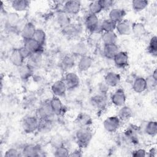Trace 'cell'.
Here are the masks:
<instances>
[{"instance_id": "47", "label": "cell", "mask_w": 157, "mask_h": 157, "mask_svg": "<svg viewBox=\"0 0 157 157\" xmlns=\"http://www.w3.org/2000/svg\"><path fill=\"white\" fill-rule=\"evenodd\" d=\"M102 8V10L110 9L113 4V1L112 0H101L99 1Z\"/></svg>"}, {"instance_id": "14", "label": "cell", "mask_w": 157, "mask_h": 157, "mask_svg": "<svg viewBox=\"0 0 157 157\" xmlns=\"http://www.w3.org/2000/svg\"><path fill=\"white\" fill-rule=\"evenodd\" d=\"M113 59L116 66L119 68H124L126 67L129 63V56L128 53L122 51H119Z\"/></svg>"}, {"instance_id": "17", "label": "cell", "mask_w": 157, "mask_h": 157, "mask_svg": "<svg viewBox=\"0 0 157 157\" xmlns=\"http://www.w3.org/2000/svg\"><path fill=\"white\" fill-rule=\"evenodd\" d=\"M126 14V11L121 8L112 9L109 13V18L115 23H118L124 20Z\"/></svg>"}, {"instance_id": "46", "label": "cell", "mask_w": 157, "mask_h": 157, "mask_svg": "<svg viewBox=\"0 0 157 157\" xmlns=\"http://www.w3.org/2000/svg\"><path fill=\"white\" fill-rule=\"evenodd\" d=\"M20 156H21V151L15 148L8 149L4 153V157H18Z\"/></svg>"}, {"instance_id": "27", "label": "cell", "mask_w": 157, "mask_h": 157, "mask_svg": "<svg viewBox=\"0 0 157 157\" xmlns=\"http://www.w3.org/2000/svg\"><path fill=\"white\" fill-rule=\"evenodd\" d=\"M133 112L131 107L126 105L121 107L118 110L117 117L119 118L121 121H127L132 117Z\"/></svg>"}, {"instance_id": "13", "label": "cell", "mask_w": 157, "mask_h": 157, "mask_svg": "<svg viewBox=\"0 0 157 157\" xmlns=\"http://www.w3.org/2000/svg\"><path fill=\"white\" fill-rule=\"evenodd\" d=\"M115 29L120 35L128 36L132 33V24L129 21L123 20L117 23Z\"/></svg>"}, {"instance_id": "49", "label": "cell", "mask_w": 157, "mask_h": 157, "mask_svg": "<svg viewBox=\"0 0 157 157\" xmlns=\"http://www.w3.org/2000/svg\"><path fill=\"white\" fill-rule=\"evenodd\" d=\"M147 152L143 148H139L137 149L136 150H134L132 153V156L137 157V156H141V157H144V156H147Z\"/></svg>"}, {"instance_id": "19", "label": "cell", "mask_w": 157, "mask_h": 157, "mask_svg": "<svg viewBox=\"0 0 157 157\" xmlns=\"http://www.w3.org/2000/svg\"><path fill=\"white\" fill-rule=\"evenodd\" d=\"M36 30L34 25L31 22H27L23 26L21 30V35L23 40L31 39Z\"/></svg>"}, {"instance_id": "29", "label": "cell", "mask_w": 157, "mask_h": 157, "mask_svg": "<svg viewBox=\"0 0 157 157\" xmlns=\"http://www.w3.org/2000/svg\"><path fill=\"white\" fill-rule=\"evenodd\" d=\"M56 20L57 23L63 29L65 28L71 24V18L69 15L65 12H60L56 16Z\"/></svg>"}, {"instance_id": "10", "label": "cell", "mask_w": 157, "mask_h": 157, "mask_svg": "<svg viewBox=\"0 0 157 157\" xmlns=\"http://www.w3.org/2000/svg\"><path fill=\"white\" fill-rule=\"evenodd\" d=\"M110 100L112 103L117 107L124 105L126 101V96L124 90L121 88L117 89L111 96Z\"/></svg>"}, {"instance_id": "40", "label": "cell", "mask_w": 157, "mask_h": 157, "mask_svg": "<svg viewBox=\"0 0 157 157\" xmlns=\"http://www.w3.org/2000/svg\"><path fill=\"white\" fill-rule=\"evenodd\" d=\"M132 7L136 12H140L145 9L148 4V1L146 0H134L132 1Z\"/></svg>"}, {"instance_id": "43", "label": "cell", "mask_w": 157, "mask_h": 157, "mask_svg": "<svg viewBox=\"0 0 157 157\" xmlns=\"http://www.w3.org/2000/svg\"><path fill=\"white\" fill-rule=\"evenodd\" d=\"M69 149L64 145L55 148L53 155L56 157H64L69 156Z\"/></svg>"}, {"instance_id": "52", "label": "cell", "mask_w": 157, "mask_h": 157, "mask_svg": "<svg viewBox=\"0 0 157 157\" xmlns=\"http://www.w3.org/2000/svg\"><path fill=\"white\" fill-rule=\"evenodd\" d=\"M151 76H152L155 80H157V70H156V69H155V70L153 71L152 74H151Z\"/></svg>"}, {"instance_id": "42", "label": "cell", "mask_w": 157, "mask_h": 157, "mask_svg": "<svg viewBox=\"0 0 157 157\" xmlns=\"http://www.w3.org/2000/svg\"><path fill=\"white\" fill-rule=\"evenodd\" d=\"M33 38L37 42H38L39 44L44 45L46 40L45 32L42 29H36Z\"/></svg>"}, {"instance_id": "22", "label": "cell", "mask_w": 157, "mask_h": 157, "mask_svg": "<svg viewBox=\"0 0 157 157\" xmlns=\"http://www.w3.org/2000/svg\"><path fill=\"white\" fill-rule=\"evenodd\" d=\"M54 126L53 119H39L37 131L42 134L50 132Z\"/></svg>"}, {"instance_id": "36", "label": "cell", "mask_w": 157, "mask_h": 157, "mask_svg": "<svg viewBox=\"0 0 157 157\" xmlns=\"http://www.w3.org/2000/svg\"><path fill=\"white\" fill-rule=\"evenodd\" d=\"M145 28L142 23L136 22L132 24V33H133L136 36L140 37L145 34Z\"/></svg>"}, {"instance_id": "2", "label": "cell", "mask_w": 157, "mask_h": 157, "mask_svg": "<svg viewBox=\"0 0 157 157\" xmlns=\"http://www.w3.org/2000/svg\"><path fill=\"white\" fill-rule=\"evenodd\" d=\"M39 118L37 115H29L25 117L21 121V127L26 134H32L37 131Z\"/></svg>"}, {"instance_id": "51", "label": "cell", "mask_w": 157, "mask_h": 157, "mask_svg": "<svg viewBox=\"0 0 157 157\" xmlns=\"http://www.w3.org/2000/svg\"><path fill=\"white\" fill-rule=\"evenodd\" d=\"M156 155V148L155 147L150 148L148 153H147V156H155Z\"/></svg>"}, {"instance_id": "12", "label": "cell", "mask_w": 157, "mask_h": 157, "mask_svg": "<svg viewBox=\"0 0 157 157\" xmlns=\"http://www.w3.org/2000/svg\"><path fill=\"white\" fill-rule=\"evenodd\" d=\"M67 90L64 80H57L51 86V91L54 96L59 98L63 96L66 94Z\"/></svg>"}, {"instance_id": "3", "label": "cell", "mask_w": 157, "mask_h": 157, "mask_svg": "<svg viewBox=\"0 0 157 157\" xmlns=\"http://www.w3.org/2000/svg\"><path fill=\"white\" fill-rule=\"evenodd\" d=\"M36 115L39 119H53L55 115L49 101H45L37 109Z\"/></svg>"}, {"instance_id": "21", "label": "cell", "mask_w": 157, "mask_h": 157, "mask_svg": "<svg viewBox=\"0 0 157 157\" xmlns=\"http://www.w3.org/2000/svg\"><path fill=\"white\" fill-rule=\"evenodd\" d=\"M93 63V59L90 56L86 55L81 56L77 64L78 71L84 72L88 70L91 67Z\"/></svg>"}, {"instance_id": "34", "label": "cell", "mask_w": 157, "mask_h": 157, "mask_svg": "<svg viewBox=\"0 0 157 157\" xmlns=\"http://www.w3.org/2000/svg\"><path fill=\"white\" fill-rule=\"evenodd\" d=\"M19 75L21 79L25 80L29 78L33 74V69L27 64H23L21 66L19 67Z\"/></svg>"}, {"instance_id": "6", "label": "cell", "mask_w": 157, "mask_h": 157, "mask_svg": "<svg viewBox=\"0 0 157 157\" xmlns=\"http://www.w3.org/2000/svg\"><path fill=\"white\" fill-rule=\"evenodd\" d=\"M121 121L117 116H110L104 120L103 126L109 132H115L120 128Z\"/></svg>"}, {"instance_id": "32", "label": "cell", "mask_w": 157, "mask_h": 157, "mask_svg": "<svg viewBox=\"0 0 157 157\" xmlns=\"http://www.w3.org/2000/svg\"><path fill=\"white\" fill-rule=\"evenodd\" d=\"M6 22L10 27H17L20 22V17L16 12H10L6 16Z\"/></svg>"}, {"instance_id": "11", "label": "cell", "mask_w": 157, "mask_h": 157, "mask_svg": "<svg viewBox=\"0 0 157 157\" xmlns=\"http://www.w3.org/2000/svg\"><path fill=\"white\" fill-rule=\"evenodd\" d=\"M138 137V130L133 126L129 127L124 132V138L129 144H137L139 142Z\"/></svg>"}, {"instance_id": "45", "label": "cell", "mask_w": 157, "mask_h": 157, "mask_svg": "<svg viewBox=\"0 0 157 157\" xmlns=\"http://www.w3.org/2000/svg\"><path fill=\"white\" fill-rule=\"evenodd\" d=\"M63 142H64V141H63L62 137L58 135L54 136L51 140V144L53 147L54 148H56L60 146L64 145V144Z\"/></svg>"}, {"instance_id": "9", "label": "cell", "mask_w": 157, "mask_h": 157, "mask_svg": "<svg viewBox=\"0 0 157 157\" xmlns=\"http://www.w3.org/2000/svg\"><path fill=\"white\" fill-rule=\"evenodd\" d=\"M64 12L70 15H77L81 9V2L77 0L66 1L63 5Z\"/></svg>"}, {"instance_id": "23", "label": "cell", "mask_w": 157, "mask_h": 157, "mask_svg": "<svg viewBox=\"0 0 157 157\" xmlns=\"http://www.w3.org/2000/svg\"><path fill=\"white\" fill-rule=\"evenodd\" d=\"M42 61V52L32 53L30 56L28 58V63L33 69L39 67Z\"/></svg>"}, {"instance_id": "16", "label": "cell", "mask_w": 157, "mask_h": 157, "mask_svg": "<svg viewBox=\"0 0 157 157\" xmlns=\"http://www.w3.org/2000/svg\"><path fill=\"white\" fill-rule=\"evenodd\" d=\"M121 81V77L120 74L115 72H109L104 77V82L110 87H115L119 85Z\"/></svg>"}, {"instance_id": "48", "label": "cell", "mask_w": 157, "mask_h": 157, "mask_svg": "<svg viewBox=\"0 0 157 157\" xmlns=\"http://www.w3.org/2000/svg\"><path fill=\"white\" fill-rule=\"evenodd\" d=\"M18 51H19V52H20V53L21 54V55L22 56V57L25 59H28L29 56H30V55H31V53L29 51V50L28 49H27L25 46H22V47H20L19 48H18Z\"/></svg>"}, {"instance_id": "41", "label": "cell", "mask_w": 157, "mask_h": 157, "mask_svg": "<svg viewBox=\"0 0 157 157\" xmlns=\"http://www.w3.org/2000/svg\"><path fill=\"white\" fill-rule=\"evenodd\" d=\"M88 9L90 11V13L94 15L99 13L102 10V8L99 1L91 2L88 6Z\"/></svg>"}, {"instance_id": "18", "label": "cell", "mask_w": 157, "mask_h": 157, "mask_svg": "<svg viewBox=\"0 0 157 157\" xmlns=\"http://www.w3.org/2000/svg\"><path fill=\"white\" fill-rule=\"evenodd\" d=\"M23 46H25L32 53L38 52H43V45L34 40L33 38L23 40Z\"/></svg>"}, {"instance_id": "31", "label": "cell", "mask_w": 157, "mask_h": 157, "mask_svg": "<svg viewBox=\"0 0 157 157\" xmlns=\"http://www.w3.org/2000/svg\"><path fill=\"white\" fill-rule=\"evenodd\" d=\"M65 34L69 36H75L81 32L82 28L78 24H70L69 26L63 29Z\"/></svg>"}, {"instance_id": "28", "label": "cell", "mask_w": 157, "mask_h": 157, "mask_svg": "<svg viewBox=\"0 0 157 157\" xmlns=\"http://www.w3.org/2000/svg\"><path fill=\"white\" fill-rule=\"evenodd\" d=\"M30 2L26 0H13L11 6L13 9L17 12H23L28 9Z\"/></svg>"}, {"instance_id": "4", "label": "cell", "mask_w": 157, "mask_h": 157, "mask_svg": "<svg viewBox=\"0 0 157 157\" xmlns=\"http://www.w3.org/2000/svg\"><path fill=\"white\" fill-rule=\"evenodd\" d=\"M86 28L90 33H99L102 31L100 22L97 15L90 13L86 17L85 20Z\"/></svg>"}, {"instance_id": "8", "label": "cell", "mask_w": 157, "mask_h": 157, "mask_svg": "<svg viewBox=\"0 0 157 157\" xmlns=\"http://www.w3.org/2000/svg\"><path fill=\"white\" fill-rule=\"evenodd\" d=\"M67 90H72L77 88L80 85V78L75 72H70L67 73L64 78Z\"/></svg>"}, {"instance_id": "50", "label": "cell", "mask_w": 157, "mask_h": 157, "mask_svg": "<svg viewBox=\"0 0 157 157\" xmlns=\"http://www.w3.org/2000/svg\"><path fill=\"white\" fill-rule=\"evenodd\" d=\"M82 151L81 148H78V149H75L72 152H71V153L69 154L70 156H82Z\"/></svg>"}, {"instance_id": "26", "label": "cell", "mask_w": 157, "mask_h": 157, "mask_svg": "<svg viewBox=\"0 0 157 157\" xmlns=\"http://www.w3.org/2000/svg\"><path fill=\"white\" fill-rule=\"evenodd\" d=\"M9 59L11 63L16 67H19L21 66L23 64H24L25 59L22 57V56L20 53L18 48L14 49L11 52Z\"/></svg>"}, {"instance_id": "37", "label": "cell", "mask_w": 157, "mask_h": 157, "mask_svg": "<svg viewBox=\"0 0 157 157\" xmlns=\"http://www.w3.org/2000/svg\"><path fill=\"white\" fill-rule=\"evenodd\" d=\"M73 55H79L81 56L86 55L87 52V49L85 45L83 43H78L73 46L72 49Z\"/></svg>"}, {"instance_id": "30", "label": "cell", "mask_w": 157, "mask_h": 157, "mask_svg": "<svg viewBox=\"0 0 157 157\" xmlns=\"http://www.w3.org/2000/svg\"><path fill=\"white\" fill-rule=\"evenodd\" d=\"M102 40L104 45L117 44L118 37L114 31L104 32L102 36Z\"/></svg>"}, {"instance_id": "39", "label": "cell", "mask_w": 157, "mask_h": 157, "mask_svg": "<svg viewBox=\"0 0 157 157\" xmlns=\"http://www.w3.org/2000/svg\"><path fill=\"white\" fill-rule=\"evenodd\" d=\"M147 50L152 56L156 57L157 56V37L156 36L151 38L147 47Z\"/></svg>"}, {"instance_id": "20", "label": "cell", "mask_w": 157, "mask_h": 157, "mask_svg": "<svg viewBox=\"0 0 157 157\" xmlns=\"http://www.w3.org/2000/svg\"><path fill=\"white\" fill-rule=\"evenodd\" d=\"M50 103L55 115H60L64 113V107L59 97L53 96L50 100Z\"/></svg>"}, {"instance_id": "35", "label": "cell", "mask_w": 157, "mask_h": 157, "mask_svg": "<svg viewBox=\"0 0 157 157\" xmlns=\"http://www.w3.org/2000/svg\"><path fill=\"white\" fill-rule=\"evenodd\" d=\"M145 133L151 137L156 135L157 133V123L156 121H148L145 127Z\"/></svg>"}, {"instance_id": "5", "label": "cell", "mask_w": 157, "mask_h": 157, "mask_svg": "<svg viewBox=\"0 0 157 157\" xmlns=\"http://www.w3.org/2000/svg\"><path fill=\"white\" fill-rule=\"evenodd\" d=\"M43 152L44 151L42 150L41 147L39 145L36 144L25 145L21 151V156L27 157L43 156Z\"/></svg>"}, {"instance_id": "24", "label": "cell", "mask_w": 157, "mask_h": 157, "mask_svg": "<svg viewBox=\"0 0 157 157\" xmlns=\"http://www.w3.org/2000/svg\"><path fill=\"white\" fill-rule=\"evenodd\" d=\"M119 52V47L117 44L104 45L103 54L107 59H113Z\"/></svg>"}, {"instance_id": "44", "label": "cell", "mask_w": 157, "mask_h": 157, "mask_svg": "<svg viewBox=\"0 0 157 157\" xmlns=\"http://www.w3.org/2000/svg\"><path fill=\"white\" fill-rule=\"evenodd\" d=\"M145 80L147 83V90H149L150 91L155 90L156 86L157 80H155L151 75L145 78Z\"/></svg>"}, {"instance_id": "15", "label": "cell", "mask_w": 157, "mask_h": 157, "mask_svg": "<svg viewBox=\"0 0 157 157\" xmlns=\"http://www.w3.org/2000/svg\"><path fill=\"white\" fill-rule=\"evenodd\" d=\"M75 123L78 128L90 127L93 123V120L90 115L86 113H80L76 117Z\"/></svg>"}, {"instance_id": "1", "label": "cell", "mask_w": 157, "mask_h": 157, "mask_svg": "<svg viewBox=\"0 0 157 157\" xmlns=\"http://www.w3.org/2000/svg\"><path fill=\"white\" fill-rule=\"evenodd\" d=\"M93 138V131L90 127L79 128L75 133V139L80 148H86Z\"/></svg>"}, {"instance_id": "25", "label": "cell", "mask_w": 157, "mask_h": 157, "mask_svg": "<svg viewBox=\"0 0 157 157\" xmlns=\"http://www.w3.org/2000/svg\"><path fill=\"white\" fill-rule=\"evenodd\" d=\"M132 89L136 93H142L147 90L145 78L142 77H138L135 78L132 83Z\"/></svg>"}, {"instance_id": "7", "label": "cell", "mask_w": 157, "mask_h": 157, "mask_svg": "<svg viewBox=\"0 0 157 157\" xmlns=\"http://www.w3.org/2000/svg\"><path fill=\"white\" fill-rule=\"evenodd\" d=\"M91 105L98 110L104 109L107 105V99L105 94L99 93L93 96L90 100Z\"/></svg>"}, {"instance_id": "38", "label": "cell", "mask_w": 157, "mask_h": 157, "mask_svg": "<svg viewBox=\"0 0 157 157\" xmlns=\"http://www.w3.org/2000/svg\"><path fill=\"white\" fill-rule=\"evenodd\" d=\"M63 67L66 69H71L75 64V59L74 56L72 55H65L61 61Z\"/></svg>"}, {"instance_id": "33", "label": "cell", "mask_w": 157, "mask_h": 157, "mask_svg": "<svg viewBox=\"0 0 157 157\" xmlns=\"http://www.w3.org/2000/svg\"><path fill=\"white\" fill-rule=\"evenodd\" d=\"M116 25L117 23H115L114 21H112L109 18L105 19L102 21L100 22L101 31L104 33L114 31L116 28Z\"/></svg>"}]
</instances>
